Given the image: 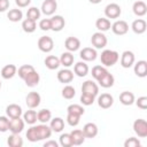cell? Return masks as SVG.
Masks as SVG:
<instances>
[{"mask_svg": "<svg viewBox=\"0 0 147 147\" xmlns=\"http://www.w3.org/2000/svg\"><path fill=\"white\" fill-rule=\"evenodd\" d=\"M98 83H99V85H100L101 87L109 88V87H111V86L114 85V83H115V78H114V76L108 71L106 75H103V76L98 80Z\"/></svg>", "mask_w": 147, "mask_h": 147, "instance_id": "obj_27", "label": "cell"}, {"mask_svg": "<svg viewBox=\"0 0 147 147\" xmlns=\"http://www.w3.org/2000/svg\"><path fill=\"white\" fill-rule=\"evenodd\" d=\"M26 138L31 142H37L44 139H47L52 136V130L48 125L41 123L39 125H32L26 131Z\"/></svg>", "mask_w": 147, "mask_h": 147, "instance_id": "obj_1", "label": "cell"}, {"mask_svg": "<svg viewBox=\"0 0 147 147\" xmlns=\"http://www.w3.org/2000/svg\"><path fill=\"white\" fill-rule=\"evenodd\" d=\"M122 14V9L119 7V5L113 2L106 6L105 8V15L107 18H118Z\"/></svg>", "mask_w": 147, "mask_h": 147, "instance_id": "obj_6", "label": "cell"}, {"mask_svg": "<svg viewBox=\"0 0 147 147\" xmlns=\"http://www.w3.org/2000/svg\"><path fill=\"white\" fill-rule=\"evenodd\" d=\"M108 40H107V37L103 32L101 31H98L95 33L92 34L91 37V44L92 46H94L95 49H101V48H105L106 45H107Z\"/></svg>", "mask_w": 147, "mask_h": 147, "instance_id": "obj_3", "label": "cell"}, {"mask_svg": "<svg viewBox=\"0 0 147 147\" xmlns=\"http://www.w3.org/2000/svg\"><path fill=\"white\" fill-rule=\"evenodd\" d=\"M65 25V21L61 15H54L51 17V30L59 32Z\"/></svg>", "mask_w": 147, "mask_h": 147, "instance_id": "obj_16", "label": "cell"}, {"mask_svg": "<svg viewBox=\"0 0 147 147\" xmlns=\"http://www.w3.org/2000/svg\"><path fill=\"white\" fill-rule=\"evenodd\" d=\"M88 65L86 64L85 61H79L74 65V72L78 77H85L88 74Z\"/></svg>", "mask_w": 147, "mask_h": 147, "instance_id": "obj_25", "label": "cell"}, {"mask_svg": "<svg viewBox=\"0 0 147 147\" xmlns=\"http://www.w3.org/2000/svg\"><path fill=\"white\" fill-rule=\"evenodd\" d=\"M76 95V90L74 86L71 85H65L63 88H62V96L67 100H71L74 96Z\"/></svg>", "mask_w": 147, "mask_h": 147, "instance_id": "obj_39", "label": "cell"}, {"mask_svg": "<svg viewBox=\"0 0 147 147\" xmlns=\"http://www.w3.org/2000/svg\"><path fill=\"white\" fill-rule=\"evenodd\" d=\"M98 131L99 130H98V126H96L95 123H86L84 125V127H83V132H84L85 137L86 138H90V139L96 137Z\"/></svg>", "mask_w": 147, "mask_h": 147, "instance_id": "obj_26", "label": "cell"}, {"mask_svg": "<svg viewBox=\"0 0 147 147\" xmlns=\"http://www.w3.org/2000/svg\"><path fill=\"white\" fill-rule=\"evenodd\" d=\"M6 114L9 118H15V117H21L23 111H22V107L16 105V103H10L7 106L6 108Z\"/></svg>", "mask_w": 147, "mask_h": 147, "instance_id": "obj_19", "label": "cell"}, {"mask_svg": "<svg viewBox=\"0 0 147 147\" xmlns=\"http://www.w3.org/2000/svg\"><path fill=\"white\" fill-rule=\"evenodd\" d=\"M140 146H141L140 140L138 138H134V137L126 139L124 142V147H140Z\"/></svg>", "mask_w": 147, "mask_h": 147, "instance_id": "obj_46", "label": "cell"}, {"mask_svg": "<svg viewBox=\"0 0 147 147\" xmlns=\"http://www.w3.org/2000/svg\"><path fill=\"white\" fill-rule=\"evenodd\" d=\"M64 46L68 49V52H76L80 47V40L76 37H68L64 41Z\"/></svg>", "mask_w": 147, "mask_h": 147, "instance_id": "obj_21", "label": "cell"}, {"mask_svg": "<svg viewBox=\"0 0 147 147\" xmlns=\"http://www.w3.org/2000/svg\"><path fill=\"white\" fill-rule=\"evenodd\" d=\"M15 3L20 8H24V7H28L31 3V0H15Z\"/></svg>", "mask_w": 147, "mask_h": 147, "instance_id": "obj_51", "label": "cell"}, {"mask_svg": "<svg viewBox=\"0 0 147 147\" xmlns=\"http://www.w3.org/2000/svg\"><path fill=\"white\" fill-rule=\"evenodd\" d=\"M94 100H95V96H93L91 94L82 93V95H80V102L84 106H91V105H93Z\"/></svg>", "mask_w": 147, "mask_h": 147, "instance_id": "obj_44", "label": "cell"}, {"mask_svg": "<svg viewBox=\"0 0 147 147\" xmlns=\"http://www.w3.org/2000/svg\"><path fill=\"white\" fill-rule=\"evenodd\" d=\"M82 93H86V94H91L93 96H96L99 93V86L96 83H94L93 80L88 79L86 82L83 83L82 85Z\"/></svg>", "mask_w": 147, "mask_h": 147, "instance_id": "obj_9", "label": "cell"}, {"mask_svg": "<svg viewBox=\"0 0 147 147\" xmlns=\"http://www.w3.org/2000/svg\"><path fill=\"white\" fill-rule=\"evenodd\" d=\"M134 102L138 106V108H140L142 110L147 109V96H140V98H138V100H134Z\"/></svg>", "mask_w": 147, "mask_h": 147, "instance_id": "obj_49", "label": "cell"}, {"mask_svg": "<svg viewBox=\"0 0 147 147\" xmlns=\"http://www.w3.org/2000/svg\"><path fill=\"white\" fill-rule=\"evenodd\" d=\"M9 8V0H0V13L6 11Z\"/></svg>", "mask_w": 147, "mask_h": 147, "instance_id": "obj_50", "label": "cell"}, {"mask_svg": "<svg viewBox=\"0 0 147 147\" xmlns=\"http://www.w3.org/2000/svg\"><path fill=\"white\" fill-rule=\"evenodd\" d=\"M57 9V2L56 0H45L41 5L40 11L42 14H45L46 16H51L53 15Z\"/></svg>", "mask_w": 147, "mask_h": 147, "instance_id": "obj_10", "label": "cell"}, {"mask_svg": "<svg viewBox=\"0 0 147 147\" xmlns=\"http://www.w3.org/2000/svg\"><path fill=\"white\" fill-rule=\"evenodd\" d=\"M39 28L42 31H48L51 30V18H42L39 22Z\"/></svg>", "mask_w": 147, "mask_h": 147, "instance_id": "obj_48", "label": "cell"}, {"mask_svg": "<svg viewBox=\"0 0 147 147\" xmlns=\"http://www.w3.org/2000/svg\"><path fill=\"white\" fill-rule=\"evenodd\" d=\"M119 60V54L113 49H105L101 52L100 61L105 67H113Z\"/></svg>", "mask_w": 147, "mask_h": 147, "instance_id": "obj_2", "label": "cell"}, {"mask_svg": "<svg viewBox=\"0 0 147 147\" xmlns=\"http://www.w3.org/2000/svg\"><path fill=\"white\" fill-rule=\"evenodd\" d=\"M79 56L83 61L85 62H91V61H94L96 57H98V53H96V49L95 48H92V47H84L80 52H79Z\"/></svg>", "mask_w": 147, "mask_h": 147, "instance_id": "obj_11", "label": "cell"}, {"mask_svg": "<svg viewBox=\"0 0 147 147\" xmlns=\"http://www.w3.org/2000/svg\"><path fill=\"white\" fill-rule=\"evenodd\" d=\"M133 131L139 138L147 137V122L142 118H138L133 122Z\"/></svg>", "mask_w": 147, "mask_h": 147, "instance_id": "obj_4", "label": "cell"}, {"mask_svg": "<svg viewBox=\"0 0 147 147\" xmlns=\"http://www.w3.org/2000/svg\"><path fill=\"white\" fill-rule=\"evenodd\" d=\"M40 9L37 8V7H30L26 11V18H30V20H33V21H37L40 18Z\"/></svg>", "mask_w": 147, "mask_h": 147, "instance_id": "obj_40", "label": "cell"}, {"mask_svg": "<svg viewBox=\"0 0 147 147\" xmlns=\"http://www.w3.org/2000/svg\"><path fill=\"white\" fill-rule=\"evenodd\" d=\"M52 118V113L49 109H41L37 113V119L40 122V123H44L46 124L47 122H49Z\"/></svg>", "mask_w": 147, "mask_h": 147, "instance_id": "obj_37", "label": "cell"}, {"mask_svg": "<svg viewBox=\"0 0 147 147\" xmlns=\"http://www.w3.org/2000/svg\"><path fill=\"white\" fill-rule=\"evenodd\" d=\"M38 48L44 53H49L54 48V41L48 36H42L38 39Z\"/></svg>", "mask_w": 147, "mask_h": 147, "instance_id": "obj_5", "label": "cell"}, {"mask_svg": "<svg viewBox=\"0 0 147 147\" xmlns=\"http://www.w3.org/2000/svg\"><path fill=\"white\" fill-rule=\"evenodd\" d=\"M91 3H94V5H96V3H100L102 0H88Z\"/></svg>", "mask_w": 147, "mask_h": 147, "instance_id": "obj_53", "label": "cell"}, {"mask_svg": "<svg viewBox=\"0 0 147 147\" xmlns=\"http://www.w3.org/2000/svg\"><path fill=\"white\" fill-rule=\"evenodd\" d=\"M7 17L10 22H20L22 18H23V13L21 9H10L8 13H7Z\"/></svg>", "mask_w": 147, "mask_h": 147, "instance_id": "obj_36", "label": "cell"}, {"mask_svg": "<svg viewBox=\"0 0 147 147\" xmlns=\"http://www.w3.org/2000/svg\"><path fill=\"white\" fill-rule=\"evenodd\" d=\"M49 127L52 132H61L64 129V121L61 117H54L49 121Z\"/></svg>", "mask_w": 147, "mask_h": 147, "instance_id": "obj_29", "label": "cell"}, {"mask_svg": "<svg viewBox=\"0 0 147 147\" xmlns=\"http://www.w3.org/2000/svg\"><path fill=\"white\" fill-rule=\"evenodd\" d=\"M17 74V67L15 64H7L1 69V77L3 79H11Z\"/></svg>", "mask_w": 147, "mask_h": 147, "instance_id": "obj_24", "label": "cell"}, {"mask_svg": "<svg viewBox=\"0 0 147 147\" xmlns=\"http://www.w3.org/2000/svg\"><path fill=\"white\" fill-rule=\"evenodd\" d=\"M23 121L29 124V125H33L36 124V122L38 121L37 119V111L36 110H32L30 108V110H26L24 114H23Z\"/></svg>", "mask_w": 147, "mask_h": 147, "instance_id": "obj_34", "label": "cell"}, {"mask_svg": "<svg viewBox=\"0 0 147 147\" xmlns=\"http://www.w3.org/2000/svg\"><path fill=\"white\" fill-rule=\"evenodd\" d=\"M45 65L46 68H48L49 70H55L57 69L61 63H60V59L55 55H48L46 59H45Z\"/></svg>", "mask_w": 147, "mask_h": 147, "instance_id": "obj_31", "label": "cell"}, {"mask_svg": "<svg viewBox=\"0 0 147 147\" xmlns=\"http://www.w3.org/2000/svg\"><path fill=\"white\" fill-rule=\"evenodd\" d=\"M134 100H136V98H134V94L132 92L124 91V92H122L119 94V101L124 106H131V105H133L134 103Z\"/></svg>", "mask_w": 147, "mask_h": 147, "instance_id": "obj_28", "label": "cell"}, {"mask_svg": "<svg viewBox=\"0 0 147 147\" xmlns=\"http://www.w3.org/2000/svg\"><path fill=\"white\" fill-rule=\"evenodd\" d=\"M98 105L102 109H108L114 105V98L109 93H102L98 98Z\"/></svg>", "mask_w": 147, "mask_h": 147, "instance_id": "obj_15", "label": "cell"}, {"mask_svg": "<svg viewBox=\"0 0 147 147\" xmlns=\"http://www.w3.org/2000/svg\"><path fill=\"white\" fill-rule=\"evenodd\" d=\"M131 29L136 34H142L147 29V23L144 18H137L132 22Z\"/></svg>", "mask_w": 147, "mask_h": 147, "instance_id": "obj_18", "label": "cell"}, {"mask_svg": "<svg viewBox=\"0 0 147 147\" xmlns=\"http://www.w3.org/2000/svg\"><path fill=\"white\" fill-rule=\"evenodd\" d=\"M9 130L8 116H0V132H7Z\"/></svg>", "mask_w": 147, "mask_h": 147, "instance_id": "obj_47", "label": "cell"}, {"mask_svg": "<svg viewBox=\"0 0 147 147\" xmlns=\"http://www.w3.org/2000/svg\"><path fill=\"white\" fill-rule=\"evenodd\" d=\"M134 74L136 76L140 77V78H144L147 76V62L145 60H140L138 61L136 64H134Z\"/></svg>", "mask_w": 147, "mask_h": 147, "instance_id": "obj_23", "label": "cell"}, {"mask_svg": "<svg viewBox=\"0 0 147 147\" xmlns=\"http://www.w3.org/2000/svg\"><path fill=\"white\" fill-rule=\"evenodd\" d=\"M95 26H96V29H98L99 31L106 32V31L110 30L111 23H110L109 18H107V17H99V18L96 20V22H95Z\"/></svg>", "mask_w": 147, "mask_h": 147, "instance_id": "obj_30", "label": "cell"}, {"mask_svg": "<svg viewBox=\"0 0 147 147\" xmlns=\"http://www.w3.org/2000/svg\"><path fill=\"white\" fill-rule=\"evenodd\" d=\"M79 121H80V116L68 113V115H67V122H68V124L70 126H77L79 124Z\"/></svg>", "mask_w": 147, "mask_h": 147, "instance_id": "obj_45", "label": "cell"}, {"mask_svg": "<svg viewBox=\"0 0 147 147\" xmlns=\"http://www.w3.org/2000/svg\"><path fill=\"white\" fill-rule=\"evenodd\" d=\"M108 72V70L105 68V67H102V65H94L93 68H92V76H93V78L95 79V80H99L103 75H106Z\"/></svg>", "mask_w": 147, "mask_h": 147, "instance_id": "obj_38", "label": "cell"}, {"mask_svg": "<svg viewBox=\"0 0 147 147\" xmlns=\"http://www.w3.org/2000/svg\"><path fill=\"white\" fill-rule=\"evenodd\" d=\"M133 14L138 17H142L147 14V5L144 1H136L132 6Z\"/></svg>", "mask_w": 147, "mask_h": 147, "instance_id": "obj_22", "label": "cell"}, {"mask_svg": "<svg viewBox=\"0 0 147 147\" xmlns=\"http://www.w3.org/2000/svg\"><path fill=\"white\" fill-rule=\"evenodd\" d=\"M40 101H41V96H40V94L38 92H30L25 96V103L31 109L37 108L40 105Z\"/></svg>", "mask_w": 147, "mask_h": 147, "instance_id": "obj_12", "label": "cell"}, {"mask_svg": "<svg viewBox=\"0 0 147 147\" xmlns=\"http://www.w3.org/2000/svg\"><path fill=\"white\" fill-rule=\"evenodd\" d=\"M59 144H60L62 147H71V146H74V145H72L71 137H70V133H62V134L60 136Z\"/></svg>", "mask_w": 147, "mask_h": 147, "instance_id": "obj_42", "label": "cell"}, {"mask_svg": "<svg viewBox=\"0 0 147 147\" xmlns=\"http://www.w3.org/2000/svg\"><path fill=\"white\" fill-rule=\"evenodd\" d=\"M34 68H33V65H31V64H23V65H21L18 69H17V74H18V76L23 79L30 71H32Z\"/></svg>", "mask_w": 147, "mask_h": 147, "instance_id": "obj_43", "label": "cell"}, {"mask_svg": "<svg viewBox=\"0 0 147 147\" xmlns=\"http://www.w3.org/2000/svg\"><path fill=\"white\" fill-rule=\"evenodd\" d=\"M44 147H59V142H56L55 140H48L44 144Z\"/></svg>", "mask_w": 147, "mask_h": 147, "instance_id": "obj_52", "label": "cell"}, {"mask_svg": "<svg viewBox=\"0 0 147 147\" xmlns=\"http://www.w3.org/2000/svg\"><path fill=\"white\" fill-rule=\"evenodd\" d=\"M22 29L24 32L26 33H32L36 31L37 29V23L36 21L33 20H30V18H25L23 22H22Z\"/></svg>", "mask_w": 147, "mask_h": 147, "instance_id": "obj_35", "label": "cell"}, {"mask_svg": "<svg viewBox=\"0 0 147 147\" xmlns=\"http://www.w3.org/2000/svg\"><path fill=\"white\" fill-rule=\"evenodd\" d=\"M134 61H136V56H134L133 52H131V51H124L122 53V56H121V65L123 68H125V69L131 68L134 64Z\"/></svg>", "mask_w": 147, "mask_h": 147, "instance_id": "obj_8", "label": "cell"}, {"mask_svg": "<svg viewBox=\"0 0 147 147\" xmlns=\"http://www.w3.org/2000/svg\"><path fill=\"white\" fill-rule=\"evenodd\" d=\"M74 79V71L70 69H62L57 72V80L62 84H69Z\"/></svg>", "mask_w": 147, "mask_h": 147, "instance_id": "obj_17", "label": "cell"}, {"mask_svg": "<svg viewBox=\"0 0 147 147\" xmlns=\"http://www.w3.org/2000/svg\"><path fill=\"white\" fill-rule=\"evenodd\" d=\"M25 122L21 117H15L9 119V131L11 133H21L24 129Z\"/></svg>", "mask_w": 147, "mask_h": 147, "instance_id": "obj_14", "label": "cell"}, {"mask_svg": "<svg viewBox=\"0 0 147 147\" xmlns=\"http://www.w3.org/2000/svg\"><path fill=\"white\" fill-rule=\"evenodd\" d=\"M70 137H71V140H72V145H75V146L82 145L85 141V139H86L83 130H79V129L72 130L70 132Z\"/></svg>", "mask_w": 147, "mask_h": 147, "instance_id": "obj_20", "label": "cell"}, {"mask_svg": "<svg viewBox=\"0 0 147 147\" xmlns=\"http://www.w3.org/2000/svg\"><path fill=\"white\" fill-rule=\"evenodd\" d=\"M67 111L70 113V114H75V115H78V116H82L84 115L85 113V109L80 106V105H77V103H74V105H70L68 106L67 108Z\"/></svg>", "mask_w": 147, "mask_h": 147, "instance_id": "obj_41", "label": "cell"}, {"mask_svg": "<svg viewBox=\"0 0 147 147\" xmlns=\"http://www.w3.org/2000/svg\"><path fill=\"white\" fill-rule=\"evenodd\" d=\"M111 31L116 34V36H123L125 33H127L129 31V24L123 21V20H119V21H116L111 24Z\"/></svg>", "mask_w": 147, "mask_h": 147, "instance_id": "obj_7", "label": "cell"}, {"mask_svg": "<svg viewBox=\"0 0 147 147\" xmlns=\"http://www.w3.org/2000/svg\"><path fill=\"white\" fill-rule=\"evenodd\" d=\"M7 144L9 147H22L23 139L21 138L20 133H11L7 139Z\"/></svg>", "mask_w": 147, "mask_h": 147, "instance_id": "obj_33", "label": "cell"}, {"mask_svg": "<svg viewBox=\"0 0 147 147\" xmlns=\"http://www.w3.org/2000/svg\"><path fill=\"white\" fill-rule=\"evenodd\" d=\"M74 61H75V57L72 55L71 52H64L61 54V57H60V63L65 67V68H69L71 65H74Z\"/></svg>", "mask_w": 147, "mask_h": 147, "instance_id": "obj_32", "label": "cell"}, {"mask_svg": "<svg viewBox=\"0 0 147 147\" xmlns=\"http://www.w3.org/2000/svg\"><path fill=\"white\" fill-rule=\"evenodd\" d=\"M23 80H24V83H25V85H26L28 87H34V86H37V85L39 84V82H40V76H39V74L36 71V69H33L32 71H30V72L23 78Z\"/></svg>", "mask_w": 147, "mask_h": 147, "instance_id": "obj_13", "label": "cell"}, {"mask_svg": "<svg viewBox=\"0 0 147 147\" xmlns=\"http://www.w3.org/2000/svg\"><path fill=\"white\" fill-rule=\"evenodd\" d=\"M0 88H1V82H0Z\"/></svg>", "mask_w": 147, "mask_h": 147, "instance_id": "obj_54", "label": "cell"}]
</instances>
